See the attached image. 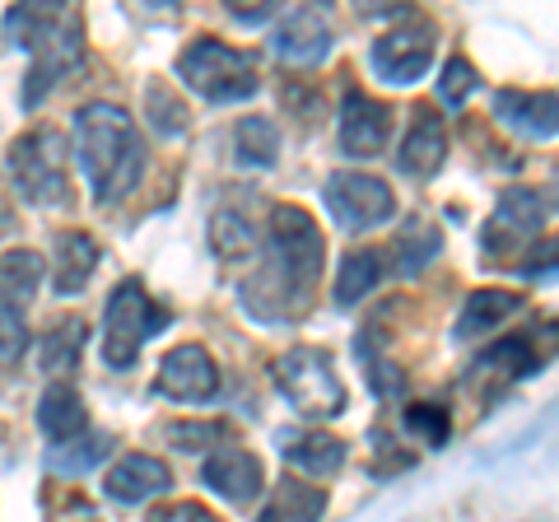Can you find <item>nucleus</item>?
<instances>
[{
  "mask_svg": "<svg viewBox=\"0 0 559 522\" xmlns=\"http://www.w3.org/2000/svg\"><path fill=\"white\" fill-rule=\"evenodd\" d=\"M5 38L28 51V80H24V108L57 90V84L84 66V20L75 5H10L5 10Z\"/></svg>",
  "mask_w": 559,
  "mask_h": 522,
  "instance_id": "1",
  "label": "nucleus"
},
{
  "mask_svg": "<svg viewBox=\"0 0 559 522\" xmlns=\"http://www.w3.org/2000/svg\"><path fill=\"white\" fill-rule=\"evenodd\" d=\"M75 154L103 205L131 197L145 178V141L117 103H84L75 112Z\"/></svg>",
  "mask_w": 559,
  "mask_h": 522,
  "instance_id": "2",
  "label": "nucleus"
},
{
  "mask_svg": "<svg viewBox=\"0 0 559 522\" xmlns=\"http://www.w3.org/2000/svg\"><path fill=\"white\" fill-rule=\"evenodd\" d=\"M178 75L187 80V90H197L205 103H242L261 90L257 61L219 38L187 43V51L178 57Z\"/></svg>",
  "mask_w": 559,
  "mask_h": 522,
  "instance_id": "3",
  "label": "nucleus"
},
{
  "mask_svg": "<svg viewBox=\"0 0 559 522\" xmlns=\"http://www.w3.org/2000/svg\"><path fill=\"white\" fill-rule=\"evenodd\" d=\"M275 388L308 420H331L345 411V382L336 373V359L326 351H312V345H294L275 359Z\"/></svg>",
  "mask_w": 559,
  "mask_h": 522,
  "instance_id": "4",
  "label": "nucleus"
},
{
  "mask_svg": "<svg viewBox=\"0 0 559 522\" xmlns=\"http://www.w3.org/2000/svg\"><path fill=\"white\" fill-rule=\"evenodd\" d=\"M173 322V312L164 304H154L140 281H121L108 299V312H103V364L108 369H131L140 345H145L154 332H164Z\"/></svg>",
  "mask_w": 559,
  "mask_h": 522,
  "instance_id": "5",
  "label": "nucleus"
},
{
  "mask_svg": "<svg viewBox=\"0 0 559 522\" xmlns=\"http://www.w3.org/2000/svg\"><path fill=\"white\" fill-rule=\"evenodd\" d=\"M322 257H326V242L318 234V220L304 205H275L271 211V271L304 304L322 275Z\"/></svg>",
  "mask_w": 559,
  "mask_h": 522,
  "instance_id": "6",
  "label": "nucleus"
},
{
  "mask_svg": "<svg viewBox=\"0 0 559 522\" xmlns=\"http://www.w3.org/2000/svg\"><path fill=\"white\" fill-rule=\"evenodd\" d=\"M10 178L20 197L33 205H61L70 178H66V135L57 127H33L10 145Z\"/></svg>",
  "mask_w": 559,
  "mask_h": 522,
  "instance_id": "7",
  "label": "nucleus"
},
{
  "mask_svg": "<svg viewBox=\"0 0 559 522\" xmlns=\"http://www.w3.org/2000/svg\"><path fill=\"white\" fill-rule=\"evenodd\" d=\"M322 201H326L331 220H336L345 234H369V229H378V224H388L396 215L392 187L382 178H373V173H359V168L331 173Z\"/></svg>",
  "mask_w": 559,
  "mask_h": 522,
  "instance_id": "8",
  "label": "nucleus"
},
{
  "mask_svg": "<svg viewBox=\"0 0 559 522\" xmlns=\"http://www.w3.org/2000/svg\"><path fill=\"white\" fill-rule=\"evenodd\" d=\"M433 47H439L433 24L429 20H406L392 33H382V38L373 43V51H369V61L388 84H415V80H425L429 61H433Z\"/></svg>",
  "mask_w": 559,
  "mask_h": 522,
  "instance_id": "9",
  "label": "nucleus"
},
{
  "mask_svg": "<svg viewBox=\"0 0 559 522\" xmlns=\"http://www.w3.org/2000/svg\"><path fill=\"white\" fill-rule=\"evenodd\" d=\"M159 392L168 396V402H182V406L215 402L219 396V369H215V359L205 355V345H178V351L164 355Z\"/></svg>",
  "mask_w": 559,
  "mask_h": 522,
  "instance_id": "10",
  "label": "nucleus"
},
{
  "mask_svg": "<svg viewBox=\"0 0 559 522\" xmlns=\"http://www.w3.org/2000/svg\"><path fill=\"white\" fill-rule=\"evenodd\" d=\"M392 135V108L373 94L349 90L341 103V150L349 159H378Z\"/></svg>",
  "mask_w": 559,
  "mask_h": 522,
  "instance_id": "11",
  "label": "nucleus"
},
{
  "mask_svg": "<svg viewBox=\"0 0 559 522\" xmlns=\"http://www.w3.org/2000/svg\"><path fill=\"white\" fill-rule=\"evenodd\" d=\"M540 224H546V197L532 187H509L485 224V252H499V242H503V252H513L518 242L536 238Z\"/></svg>",
  "mask_w": 559,
  "mask_h": 522,
  "instance_id": "12",
  "label": "nucleus"
},
{
  "mask_svg": "<svg viewBox=\"0 0 559 522\" xmlns=\"http://www.w3.org/2000/svg\"><path fill=\"white\" fill-rule=\"evenodd\" d=\"M201 481L229 503H252L266 485L261 458L248 448H210V458L201 462Z\"/></svg>",
  "mask_w": 559,
  "mask_h": 522,
  "instance_id": "13",
  "label": "nucleus"
},
{
  "mask_svg": "<svg viewBox=\"0 0 559 522\" xmlns=\"http://www.w3.org/2000/svg\"><path fill=\"white\" fill-rule=\"evenodd\" d=\"M275 57L289 61V66H312L331 51V20L318 5H299L289 14H280L275 24Z\"/></svg>",
  "mask_w": 559,
  "mask_h": 522,
  "instance_id": "14",
  "label": "nucleus"
},
{
  "mask_svg": "<svg viewBox=\"0 0 559 522\" xmlns=\"http://www.w3.org/2000/svg\"><path fill=\"white\" fill-rule=\"evenodd\" d=\"M495 117L532 141H550L559 135V94L555 90H499Z\"/></svg>",
  "mask_w": 559,
  "mask_h": 522,
  "instance_id": "15",
  "label": "nucleus"
},
{
  "mask_svg": "<svg viewBox=\"0 0 559 522\" xmlns=\"http://www.w3.org/2000/svg\"><path fill=\"white\" fill-rule=\"evenodd\" d=\"M443 154H448V127L439 112L429 108H415V121L406 131V141L396 145V168L406 178H433L443 168Z\"/></svg>",
  "mask_w": 559,
  "mask_h": 522,
  "instance_id": "16",
  "label": "nucleus"
},
{
  "mask_svg": "<svg viewBox=\"0 0 559 522\" xmlns=\"http://www.w3.org/2000/svg\"><path fill=\"white\" fill-rule=\"evenodd\" d=\"M103 490H108V499H117V503H145L154 495L173 490V472H168V462H159V458L131 452V458L112 462V472L103 476Z\"/></svg>",
  "mask_w": 559,
  "mask_h": 522,
  "instance_id": "17",
  "label": "nucleus"
},
{
  "mask_svg": "<svg viewBox=\"0 0 559 522\" xmlns=\"http://www.w3.org/2000/svg\"><path fill=\"white\" fill-rule=\"evenodd\" d=\"M280 452L294 472H304L312 481H326L345 466V443L326 429H294V434H280Z\"/></svg>",
  "mask_w": 559,
  "mask_h": 522,
  "instance_id": "18",
  "label": "nucleus"
},
{
  "mask_svg": "<svg viewBox=\"0 0 559 522\" xmlns=\"http://www.w3.org/2000/svg\"><path fill=\"white\" fill-rule=\"evenodd\" d=\"M90 425V411H84V396L70 388L66 378H57L51 388L43 392V402H38V429L47 434L57 448H66V443H75V439H84V429Z\"/></svg>",
  "mask_w": 559,
  "mask_h": 522,
  "instance_id": "19",
  "label": "nucleus"
},
{
  "mask_svg": "<svg viewBox=\"0 0 559 522\" xmlns=\"http://www.w3.org/2000/svg\"><path fill=\"white\" fill-rule=\"evenodd\" d=\"M94 266H98V242L80 229H66L57 238V252H51V285H57V294H80L90 285Z\"/></svg>",
  "mask_w": 559,
  "mask_h": 522,
  "instance_id": "20",
  "label": "nucleus"
},
{
  "mask_svg": "<svg viewBox=\"0 0 559 522\" xmlns=\"http://www.w3.org/2000/svg\"><path fill=\"white\" fill-rule=\"evenodd\" d=\"M518 308H522V294H513V289H471L457 312V336L462 341L489 336L499 322H509Z\"/></svg>",
  "mask_w": 559,
  "mask_h": 522,
  "instance_id": "21",
  "label": "nucleus"
},
{
  "mask_svg": "<svg viewBox=\"0 0 559 522\" xmlns=\"http://www.w3.org/2000/svg\"><path fill=\"white\" fill-rule=\"evenodd\" d=\"M439 252H443L439 224H429V220H419V215L401 224L396 238H392V261H396L401 275H419Z\"/></svg>",
  "mask_w": 559,
  "mask_h": 522,
  "instance_id": "22",
  "label": "nucleus"
},
{
  "mask_svg": "<svg viewBox=\"0 0 559 522\" xmlns=\"http://www.w3.org/2000/svg\"><path fill=\"white\" fill-rule=\"evenodd\" d=\"M322 513H326V490L304 485V481H280L271 503H266V513H261L257 522H318Z\"/></svg>",
  "mask_w": 559,
  "mask_h": 522,
  "instance_id": "23",
  "label": "nucleus"
},
{
  "mask_svg": "<svg viewBox=\"0 0 559 522\" xmlns=\"http://www.w3.org/2000/svg\"><path fill=\"white\" fill-rule=\"evenodd\" d=\"M84 341H90V327L80 318H61L47 327V336L38 341V364L47 373H70L84 355Z\"/></svg>",
  "mask_w": 559,
  "mask_h": 522,
  "instance_id": "24",
  "label": "nucleus"
},
{
  "mask_svg": "<svg viewBox=\"0 0 559 522\" xmlns=\"http://www.w3.org/2000/svg\"><path fill=\"white\" fill-rule=\"evenodd\" d=\"M382 252L378 248H359V252H349L341 261V271H336V304L349 308V304H359L364 294H369L378 281H382Z\"/></svg>",
  "mask_w": 559,
  "mask_h": 522,
  "instance_id": "25",
  "label": "nucleus"
},
{
  "mask_svg": "<svg viewBox=\"0 0 559 522\" xmlns=\"http://www.w3.org/2000/svg\"><path fill=\"white\" fill-rule=\"evenodd\" d=\"M536 364H546V359L532 351V341L527 336H513V341L495 345V351H485L476 359V373H495L499 382H518V378H527Z\"/></svg>",
  "mask_w": 559,
  "mask_h": 522,
  "instance_id": "26",
  "label": "nucleus"
},
{
  "mask_svg": "<svg viewBox=\"0 0 559 522\" xmlns=\"http://www.w3.org/2000/svg\"><path fill=\"white\" fill-rule=\"evenodd\" d=\"M38 285H43V257H38V252L20 248V252H5V257H0V294H5L10 304L24 308L33 294H38Z\"/></svg>",
  "mask_w": 559,
  "mask_h": 522,
  "instance_id": "27",
  "label": "nucleus"
},
{
  "mask_svg": "<svg viewBox=\"0 0 559 522\" xmlns=\"http://www.w3.org/2000/svg\"><path fill=\"white\" fill-rule=\"evenodd\" d=\"M234 145H238V164L271 168L280 159V131L271 117H242L234 131Z\"/></svg>",
  "mask_w": 559,
  "mask_h": 522,
  "instance_id": "28",
  "label": "nucleus"
},
{
  "mask_svg": "<svg viewBox=\"0 0 559 522\" xmlns=\"http://www.w3.org/2000/svg\"><path fill=\"white\" fill-rule=\"evenodd\" d=\"M210 248H215V257H224V261L252 257L257 234H252L248 215H238V211H215L210 215Z\"/></svg>",
  "mask_w": 559,
  "mask_h": 522,
  "instance_id": "29",
  "label": "nucleus"
},
{
  "mask_svg": "<svg viewBox=\"0 0 559 522\" xmlns=\"http://www.w3.org/2000/svg\"><path fill=\"white\" fill-rule=\"evenodd\" d=\"M108 452H112V434H84V439L51 452L47 466H51V472H61V476H80V472H94Z\"/></svg>",
  "mask_w": 559,
  "mask_h": 522,
  "instance_id": "30",
  "label": "nucleus"
},
{
  "mask_svg": "<svg viewBox=\"0 0 559 522\" xmlns=\"http://www.w3.org/2000/svg\"><path fill=\"white\" fill-rule=\"evenodd\" d=\"M145 117H150V127L159 131V135H187V127H191V117H187V103L168 90V84H150L145 90Z\"/></svg>",
  "mask_w": 559,
  "mask_h": 522,
  "instance_id": "31",
  "label": "nucleus"
},
{
  "mask_svg": "<svg viewBox=\"0 0 559 522\" xmlns=\"http://www.w3.org/2000/svg\"><path fill=\"white\" fill-rule=\"evenodd\" d=\"M28 345V327H24V308L10 304L5 294H0V364L20 359Z\"/></svg>",
  "mask_w": 559,
  "mask_h": 522,
  "instance_id": "32",
  "label": "nucleus"
},
{
  "mask_svg": "<svg viewBox=\"0 0 559 522\" xmlns=\"http://www.w3.org/2000/svg\"><path fill=\"white\" fill-rule=\"evenodd\" d=\"M476 66H471L466 57H452L448 66H443V75H439V98L443 103H452V108H462V103L476 94Z\"/></svg>",
  "mask_w": 559,
  "mask_h": 522,
  "instance_id": "33",
  "label": "nucleus"
},
{
  "mask_svg": "<svg viewBox=\"0 0 559 522\" xmlns=\"http://www.w3.org/2000/svg\"><path fill=\"white\" fill-rule=\"evenodd\" d=\"M406 429H415L425 443H448V411L443 406H429V402H415L406 406Z\"/></svg>",
  "mask_w": 559,
  "mask_h": 522,
  "instance_id": "34",
  "label": "nucleus"
},
{
  "mask_svg": "<svg viewBox=\"0 0 559 522\" xmlns=\"http://www.w3.org/2000/svg\"><path fill=\"white\" fill-rule=\"evenodd\" d=\"M229 434V425H173L168 429V443H178V448H187V452H210V443L215 439H224Z\"/></svg>",
  "mask_w": 559,
  "mask_h": 522,
  "instance_id": "35",
  "label": "nucleus"
},
{
  "mask_svg": "<svg viewBox=\"0 0 559 522\" xmlns=\"http://www.w3.org/2000/svg\"><path fill=\"white\" fill-rule=\"evenodd\" d=\"M150 522H219V513H210L205 503H197V499H178V503H164V509H154Z\"/></svg>",
  "mask_w": 559,
  "mask_h": 522,
  "instance_id": "36",
  "label": "nucleus"
},
{
  "mask_svg": "<svg viewBox=\"0 0 559 522\" xmlns=\"http://www.w3.org/2000/svg\"><path fill=\"white\" fill-rule=\"evenodd\" d=\"M522 271L527 275H559V234L540 238L536 248L527 252V261H522Z\"/></svg>",
  "mask_w": 559,
  "mask_h": 522,
  "instance_id": "37",
  "label": "nucleus"
},
{
  "mask_svg": "<svg viewBox=\"0 0 559 522\" xmlns=\"http://www.w3.org/2000/svg\"><path fill=\"white\" fill-rule=\"evenodd\" d=\"M238 24H261V20H271V5H257V10H242V5H234L229 10Z\"/></svg>",
  "mask_w": 559,
  "mask_h": 522,
  "instance_id": "38",
  "label": "nucleus"
}]
</instances>
